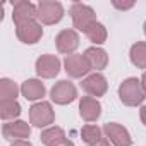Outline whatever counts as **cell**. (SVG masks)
I'll use <instances>...</instances> for the list:
<instances>
[{"label": "cell", "mask_w": 146, "mask_h": 146, "mask_svg": "<svg viewBox=\"0 0 146 146\" xmlns=\"http://www.w3.org/2000/svg\"><path fill=\"white\" fill-rule=\"evenodd\" d=\"M119 98L124 105L127 107H137L144 102L146 93L143 90L141 79L137 78H127L120 83L119 86Z\"/></svg>", "instance_id": "1"}, {"label": "cell", "mask_w": 146, "mask_h": 146, "mask_svg": "<svg viewBox=\"0 0 146 146\" xmlns=\"http://www.w3.org/2000/svg\"><path fill=\"white\" fill-rule=\"evenodd\" d=\"M69 14H70V17H72V24H74L76 31L86 33V29H88L91 24L96 23V14H95V11H93L90 5L83 4V2H74V4L70 5V9H69Z\"/></svg>", "instance_id": "2"}, {"label": "cell", "mask_w": 146, "mask_h": 146, "mask_svg": "<svg viewBox=\"0 0 146 146\" xmlns=\"http://www.w3.org/2000/svg\"><path fill=\"white\" fill-rule=\"evenodd\" d=\"M55 120V112L52 108V103L48 102H36L29 108V124L35 127H50Z\"/></svg>", "instance_id": "3"}, {"label": "cell", "mask_w": 146, "mask_h": 146, "mask_svg": "<svg viewBox=\"0 0 146 146\" xmlns=\"http://www.w3.org/2000/svg\"><path fill=\"white\" fill-rule=\"evenodd\" d=\"M64 17V5L55 0H41L38 2V21L41 24H57Z\"/></svg>", "instance_id": "4"}, {"label": "cell", "mask_w": 146, "mask_h": 146, "mask_svg": "<svg viewBox=\"0 0 146 146\" xmlns=\"http://www.w3.org/2000/svg\"><path fill=\"white\" fill-rule=\"evenodd\" d=\"M64 67H65V72L69 78H74V79H79V78H86L90 76V64L84 57V53H72V55H67L65 60H64Z\"/></svg>", "instance_id": "5"}, {"label": "cell", "mask_w": 146, "mask_h": 146, "mask_svg": "<svg viewBox=\"0 0 146 146\" xmlns=\"http://www.w3.org/2000/svg\"><path fill=\"white\" fill-rule=\"evenodd\" d=\"M50 98L57 105H67V103H72L78 98V90H76V86L72 84L70 81L62 79V81L55 83V86L52 88Z\"/></svg>", "instance_id": "6"}, {"label": "cell", "mask_w": 146, "mask_h": 146, "mask_svg": "<svg viewBox=\"0 0 146 146\" xmlns=\"http://www.w3.org/2000/svg\"><path fill=\"white\" fill-rule=\"evenodd\" d=\"M36 74L41 78V79H52L58 74L60 70V60L57 55H52V53H43L41 57H38L36 60Z\"/></svg>", "instance_id": "7"}, {"label": "cell", "mask_w": 146, "mask_h": 146, "mask_svg": "<svg viewBox=\"0 0 146 146\" xmlns=\"http://www.w3.org/2000/svg\"><path fill=\"white\" fill-rule=\"evenodd\" d=\"M103 132H105V137H107L113 146H131V144H132L131 132H129L122 124L108 122V124L103 125Z\"/></svg>", "instance_id": "8"}, {"label": "cell", "mask_w": 146, "mask_h": 146, "mask_svg": "<svg viewBox=\"0 0 146 146\" xmlns=\"http://www.w3.org/2000/svg\"><path fill=\"white\" fill-rule=\"evenodd\" d=\"M16 35L19 38V41H23L24 45H35L41 40L43 36V28L41 23L38 21H29V23H23L19 26H16Z\"/></svg>", "instance_id": "9"}, {"label": "cell", "mask_w": 146, "mask_h": 146, "mask_svg": "<svg viewBox=\"0 0 146 146\" xmlns=\"http://www.w3.org/2000/svg\"><path fill=\"white\" fill-rule=\"evenodd\" d=\"M12 21L16 26L29 21H38V5L28 2V0H19L12 7Z\"/></svg>", "instance_id": "10"}, {"label": "cell", "mask_w": 146, "mask_h": 146, "mask_svg": "<svg viewBox=\"0 0 146 146\" xmlns=\"http://www.w3.org/2000/svg\"><path fill=\"white\" fill-rule=\"evenodd\" d=\"M81 88L88 93V96H93V98H98V96H103L108 90V83H107V78L102 74V72H93V74L86 76L81 83Z\"/></svg>", "instance_id": "11"}, {"label": "cell", "mask_w": 146, "mask_h": 146, "mask_svg": "<svg viewBox=\"0 0 146 146\" xmlns=\"http://www.w3.org/2000/svg\"><path fill=\"white\" fill-rule=\"evenodd\" d=\"M55 45L60 53L72 55L79 46V35L76 29H62L55 36Z\"/></svg>", "instance_id": "12"}, {"label": "cell", "mask_w": 146, "mask_h": 146, "mask_svg": "<svg viewBox=\"0 0 146 146\" xmlns=\"http://www.w3.org/2000/svg\"><path fill=\"white\" fill-rule=\"evenodd\" d=\"M2 134L11 143L17 139H28L31 134V125L24 120H11L2 125Z\"/></svg>", "instance_id": "13"}, {"label": "cell", "mask_w": 146, "mask_h": 146, "mask_svg": "<svg viewBox=\"0 0 146 146\" xmlns=\"http://www.w3.org/2000/svg\"><path fill=\"white\" fill-rule=\"evenodd\" d=\"M79 115L86 122H96L102 115V103L98 102V98L83 96L79 100Z\"/></svg>", "instance_id": "14"}, {"label": "cell", "mask_w": 146, "mask_h": 146, "mask_svg": "<svg viewBox=\"0 0 146 146\" xmlns=\"http://www.w3.org/2000/svg\"><path fill=\"white\" fill-rule=\"evenodd\" d=\"M46 88L40 79H26L21 84V95L29 102H38L45 96Z\"/></svg>", "instance_id": "15"}, {"label": "cell", "mask_w": 146, "mask_h": 146, "mask_svg": "<svg viewBox=\"0 0 146 146\" xmlns=\"http://www.w3.org/2000/svg\"><path fill=\"white\" fill-rule=\"evenodd\" d=\"M84 57H86V60H88L91 70L100 72V70H103V69L108 65V55H107V52H105L103 48H100V46H90V48L84 52Z\"/></svg>", "instance_id": "16"}, {"label": "cell", "mask_w": 146, "mask_h": 146, "mask_svg": "<svg viewBox=\"0 0 146 146\" xmlns=\"http://www.w3.org/2000/svg\"><path fill=\"white\" fill-rule=\"evenodd\" d=\"M21 93V88L9 78L0 79V102H11L16 100L17 95Z\"/></svg>", "instance_id": "17"}, {"label": "cell", "mask_w": 146, "mask_h": 146, "mask_svg": "<svg viewBox=\"0 0 146 146\" xmlns=\"http://www.w3.org/2000/svg\"><path fill=\"white\" fill-rule=\"evenodd\" d=\"M129 57L132 65H136L137 69H146V41L134 43L129 50Z\"/></svg>", "instance_id": "18"}, {"label": "cell", "mask_w": 146, "mask_h": 146, "mask_svg": "<svg viewBox=\"0 0 146 146\" xmlns=\"http://www.w3.org/2000/svg\"><path fill=\"white\" fill-rule=\"evenodd\" d=\"M19 115H21V105L17 103V100L0 102V117H2V120L5 122L17 120Z\"/></svg>", "instance_id": "19"}, {"label": "cell", "mask_w": 146, "mask_h": 146, "mask_svg": "<svg viewBox=\"0 0 146 146\" xmlns=\"http://www.w3.org/2000/svg\"><path fill=\"white\" fill-rule=\"evenodd\" d=\"M86 38L91 41V43H95L96 46L98 45H103L105 41H107V28L100 23V21H96L95 24H91L88 29H86Z\"/></svg>", "instance_id": "20"}, {"label": "cell", "mask_w": 146, "mask_h": 146, "mask_svg": "<svg viewBox=\"0 0 146 146\" xmlns=\"http://www.w3.org/2000/svg\"><path fill=\"white\" fill-rule=\"evenodd\" d=\"M40 139H41V143H43L45 146H52V144H55V143L65 139V132H64V129L58 127V125H50V127H46V129L41 132Z\"/></svg>", "instance_id": "21"}, {"label": "cell", "mask_w": 146, "mask_h": 146, "mask_svg": "<svg viewBox=\"0 0 146 146\" xmlns=\"http://www.w3.org/2000/svg\"><path fill=\"white\" fill-rule=\"evenodd\" d=\"M102 129L98 127V125H95V124H86V125H83V129H81V137H83V141L86 143V144H93V143H96V141H100L103 136H102Z\"/></svg>", "instance_id": "22"}, {"label": "cell", "mask_w": 146, "mask_h": 146, "mask_svg": "<svg viewBox=\"0 0 146 146\" xmlns=\"http://www.w3.org/2000/svg\"><path fill=\"white\" fill-rule=\"evenodd\" d=\"M112 5L115 9H119V11H129V9L134 7V2H119V0H113Z\"/></svg>", "instance_id": "23"}, {"label": "cell", "mask_w": 146, "mask_h": 146, "mask_svg": "<svg viewBox=\"0 0 146 146\" xmlns=\"http://www.w3.org/2000/svg\"><path fill=\"white\" fill-rule=\"evenodd\" d=\"M88 146H112V143H110L107 137H102L100 141H96V143H93V144H88Z\"/></svg>", "instance_id": "24"}, {"label": "cell", "mask_w": 146, "mask_h": 146, "mask_svg": "<svg viewBox=\"0 0 146 146\" xmlns=\"http://www.w3.org/2000/svg\"><path fill=\"white\" fill-rule=\"evenodd\" d=\"M11 146H33L28 139H17V141H12Z\"/></svg>", "instance_id": "25"}, {"label": "cell", "mask_w": 146, "mask_h": 146, "mask_svg": "<svg viewBox=\"0 0 146 146\" xmlns=\"http://www.w3.org/2000/svg\"><path fill=\"white\" fill-rule=\"evenodd\" d=\"M52 146H74V143H72L70 139H62V141H58V143H55V144H52Z\"/></svg>", "instance_id": "26"}, {"label": "cell", "mask_w": 146, "mask_h": 146, "mask_svg": "<svg viewBox=\"0 0 146 146\" xmlns=\"http://www.w3.org/2000/svg\"><path fill=\"white\" fill-rule=\"evenodd\" d=\"M139 119H141V122H143V125H146V105L139 108Z\"/></svg>", "instance_id": "27"}, {"label": "cell", "mask_w": 146, "mask_h": 146, "mask_svg": "<svg viewBox=\"0 0 146 146\" xmlns=\"http://www.w3.org/2000/svg\"><path fill=\"white\" fill-rule=\"evenodd\" d=\"M141 84H143V90H144V93H146V70L143 72V76H141Z\"/></svg>", "instance_id": "28"}, {"label": "cell", "mask_w": 146, "mask_h": 146, "mask_svg": "<svg viewBox=\"0 0 146 146\" xmlns=\"http://www.w3.org/2000/svg\"><path fill=\"white\" fill-rule=\"evenodd\" d=\"M143 29H144V35H146V21H144V26H143Z\"/></svg>", "instance_id": "29"}]
</instances>
